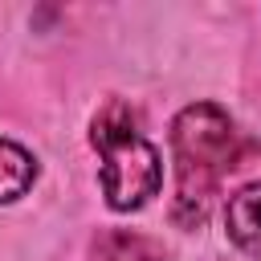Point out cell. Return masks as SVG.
<instances>
[{"mask_svg":"<svg viewBox=\"0 0 261 261\" xmlns=\"http://www.w3.org/2000/svg\"><path fill=\"white\" fill-rule=\"evenodd\" d=\"M171 159H175V204L171 216L179 228L204 224L220 179L241 159V139L232 118L212 102H192L171 122Z\"/></svg>","mask_w":261,"mask_h":261,"instance_id":"cell-1","label":"cell"},{"mask_svg":"<svg viewBox=\"0 0 261 261\" xmlns=\"http://www.w3.org/2000/svg\"><path fill=\"white\" fill-rule=\"evenodd\" d=\"M90 143L102 155V196L114 212H135L159 192L163 184L159 151L139 130V118L126 102H106L98 110Z\"/></svg>","mask_w":261,"mask_h":261,"instance_id":"cell-2","label":"cell"},{"mask_svg":"<svg viewBox=\"0 0 261 261\" xmlns=\"http://www.w3.org/2000/svg\"><path fill=\"white\" fill-rule=\"evenodd\" d=\"M224 228L245 261H261V184H245L237 196H228Z\"/></svg>","mask_w":261,"mask_h":261,"instance_id":"cell-3","label":"cell"},{"mask_svg":"<svg viewBox=\"0 0 261 261\" xmlns=\"http://www.w3.org/2000/svg\"><path fill=\"white\" fill-rule=\"evenodd\" d=\"M37 179V159L12 143V139H0V204H12L20 200Z\"/></svg>","mask_w":261,"mask_h":261,"instance_id":"cell-4","label":"cell"},{"mask_svg":"<svg viewBox=\"0 0 261 261\" xmlns=\"http://www.w3.org/2000/svg\"><path fill=\"white\" fill-rule=\"evenodd\" d=\"M98 257H102V261H163V249H159L151 237H139V232H126V228H114V232L102 237Z\"/></svg>","mask_w":261,"mask_h":261,"instance_id":"cell-5","label":"cell"}]
</instances>
